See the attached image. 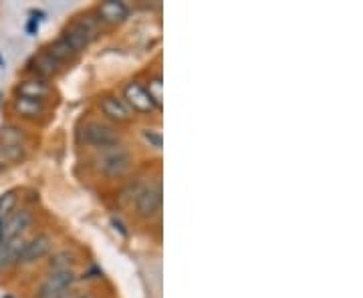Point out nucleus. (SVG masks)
<instances>
[{
	"mask_svg": "<svg viewBox=\"0 0 363 298\" xmlns=\"http://www.w3.org/2000/svg\"><path fill=\"white\" fill-rule=\"evenodd\" d=\"M131 164H133V159H131L130 149L123 143L97 149L93 156V168L97 169L101 176L111 178V180L123 178L131 169Z\"/></svg>",
	"mask_w": 363,
	"mask_h": 298,
	"instance_id": "f257e3e1",
	"label": "nucleus"
},
{
	"mask_svg": "<svg viewBox=\"0 0 363 298\" xmlns=\"http://www.w3.org/2000/svg\"><path fill=\"white\" fill-rule=\"evenodd\" d=\"M121 139H123L121 131L117 130L113 123H107V121L91 119L79 127V142L85 143L87 147H93L95 151L117 145V143H121Z\"/></svg>",
	"mask_w": 363,
	"mask_h": 298,
	"instance_id": "f03ea898",
	"label": "nucleus"
},
{
	"mask_svg": "<svg viewBox=\"0 0 363 298\" xmlns=\"http://www.w3.org/2000/svg\"><path fill=\"white\" fill-rule=\"evenodd\" d=\"M162 200H164L162 182L160 180L150 182L147 185L140 188V192L135 195V214L143 220L156 218L162 212Z\"/></svg>",
	"mask_w": 363,
	"mask_h": 298,
	"instance_id": "7ed1b4c3",
	"label": "nucleus"
},
{
	"mask_svg": "<svg viewBox=\"0 0 363 298\" xmlns=\"http://www.w3.org/2000/svg\"><path fill=\"white\" fill-rule=\"evenodd\" d=\"M33 220L35 216L28 207H18L6 216H0V246L16 236H23L33 226Z\"/></svg>",
	"mask_w": 363,
	"mask_h": 298,
	"instance_id": "20e7f679",
	"label": "nucleus"
},
{
	"mask_svg": "<svg viewBox=\"0 0 363 298\" xmlns=\"http://www.w3.org/2000/svg\"><path fill=\"white\" fill-rule=\"evenodd\" d=\"M77 282L75 270H63V273H49L47 278L40 282L37 290V298H65L73 285Z\"/></svg>",
	"mask_w": 363,
	"mask_h": 298,
	"instance_id": "39448f33",
	"label": "nucleus"
},
{
	"mask_svg": "<svg viewBox=\"0 0 363 298\" xmlns=\"http://www.w3.org/2000/svg\"><path fill=\"white\" fill-rule=\"evenodd\" d=\"M63 69H65V67L61 65L47 49H43L40 52H37V55L28 61V65H26V71L30 73V77H39L45 79V81L57 77Z\"/></svg>",
	"mask_w": 363,
	"mask_h": 298,
	"instance_id": "423d86ee",
	"label": "nucleus"
},
{
	"mask_svg": "<svg viewBox=\"0 0 363 298\" xmlns=\"http://www.w3.org/2000/svg\"><path fill=\"white\" fill-rule=\"evenodd\" d=\"M123 101L128 103L131 111H138V113H143V115L156 111V105L152 103L150 95H147L145 87H143L140 81L125 83V87H123Z\"/></svg>",
	"mask_w": 363,
	"mask_h": 298,
	"instance_id": "0eeeda50",
	"label": "nucleus"
},
{
	"mask_svg": "<svg viewBox=\"0 0 363 298\" xmlns=\"http://www.w3.org/2000/svg\"><path fill=\"white\" fill-rule=\"evenodd\" d=\"M99 109L105 115V119H109L111 123L116 125H123V123H130L133 119V111H131L128 103L117 97V95H105L99 99Z\"/></svg>",
	"mask_w": 363,
	"mask_h": 298,
	"instance_id": "6e6552de",
	"label": "nucleus"
},
{
	"mask_svg": "<svg viewBox=\"0 0 363 298\" xmlns=\"http://www.w3.org/2000/svg\"><path fill=\"white\" fill-rule=\"evenodd\" d=\"M52 250V238L49 234L40 232L37 234L35 238H30V240H26V246L25 252H23V256H21V266H28V264H35V262H39L45 256H49V252Z\"/></svg>",
	"mask_w": 363,
	"mask_h": 298,
	"instance_id": "1a4fd4ad",
	"label": "nucleus"
},
{
	"mask_svg": "<svg viewBox=\"0 0 363 298\" xmlns=\"http://www.w3.org/2000/svg\"><path fill=\"white\" fill-rule=\"evenodd\" d=\"M95 16L101 25H121L130 16V6L121 0H105L97 6Z\"/></svg>",
	"mask_w": 363,
	"mask_h": 298,
	"instance_id": "9d476101",
	"label": "nucleus"
},
{
	"mask_svg": "<svg viewBox=\"0 0 363 298\" xmlns=\"http://www.w3.org/2000/svg\"><path fill=\"white\" fill-rule=\"evenodd\" d=\"M51 85L49 81L39 77H28L18 81V85L14 87L16 97H26V99H35V101H45L51 95Z\"/></svg>",
	"mask_w": 363,
	"mask_h": 298,
	"instance_id": "9b49d317",
	"label": "nucleus"
},
{
	"mask_svg": "<svg viewBox=\"0 0 363 298\" xmlns=\"http://www.w3.org/2000/svg\"><path fill=\"white\" fill-rule=\"evenodd\" d=\"M69 26H71L73 30H77L79 35L87 40L89 45L95 39H99V35H101V30H104V25L97 21L95 14H83V16L75 18L73 23H69Z\"/></svg>",
	"mask_w": 363,
	"mask_h": 298,
	"instance_id": "f8f14e48",
	"label": "nucleus"
},
{
	"mask_svg": "<svg viewBox=\"0 0 363 298\" xmlns=\"http://www.w3.org/2000/svg\"><path fill=\"white\" fill-rule=\"evenodd\" d=\"M13 111L23 119H39L47 113V105L45 101H35V99H26V97H14Z\"/></svg>",
	"mask_w": 363,
	"mask_h": 298,
	"instance_id": "ddd939ff",
	"label": "nucleus"
},
{
	"mask_svg": "<svg viewBox=\"0 0 363 298\" xmlns=\"http://www.w3.org/2000/svg\"><path fill=\"white\" fill-rule=\"evenodd\" d=\"M77 264V254L75 250L63 248L59 252H55L49 258V273H63V270H73Z\"/></svg>",
	"mask_w": 363,
	"mask_h": 298,
	"instance_id": "4468645a",
	"label": "nucleus"
},
{
	"mask_svg": "<svg viewBox=\"0 0 363 298\" xmlns=\"http://www.w3.org/2000/svg\"><path fill=\"white\" fill-rule=\"evenodd\" d=\"M145 91L150 95L152 103L156 105V111H162L164 109V81H162V75H152V77L145 81Z\"/></svg>",
	"mask_w": 363,
	"mask_h": 298,
	"instance_id": "2eb2a0df",
	"label": "nucleus"
},
{
	"mask_svg": "<svg viewBox=\"0 0 363 298\" xmlns=\"http://www.w3.org/2000/svg\"><path fill=\"white\" fill-rule=\"evenodd\" d=\"M47 51L51 52L52 57H55V59H57V61H59L63 67H67L69 63H73V61H75V57H77V52L73 51V49H71L65 40L61 39V37L55 40V42H51V45L47 47Z\"/></svg>",
	"mask_w": 363,
	"mask_h": 298,
	"instance_id": "dca6fc26",
	"label": "nucleus"
},
{
	"mask_svg": "<svg viewBox=\"0 0 363 298\" xmlns=\"http://www.w3.org/2000/svg\"><path fill=\"white\" fill-rule=\"evenodd\" d=\"M0 145H28L25 130L16 125H4L0 130Z\"/></svg>",
	"mask_w": 363,
	"mask_h": 298,
	"instance_id": "f3484780",
	"label": "nucleus"
},
{
	"mask_svg": "<svg viewBox=\"0 0 363 298\" xmlns=\"http://www.w3.org/2000/svg\"><path fill=\"white\" fill-rule=\"evenodd\" d=\"M25 246H26L25 236H16V238H13V240H9V242H4V244H2V248H4V254H6V260H9V264H11V266L21 262V256H23V252H25Z\"/></svg>",
	"mask_w": 363,
	"mask_h": 298,
	"instance_id": "a211bd4d",
	"label": "nucleus"
},
{
	"mask_svg": "<svg viewBox=\"0 0 363 298\" xmlns=\"http://www.w3.org/2000/svg\"><path fill=\"white\" fill-rule=\"evenodd\" d=\"M142 139L143 143H145V145H150L152 149H162V145H164L162 131L157 130V127H143Z\"/></svg>",
	"mask_w": 363,
	"mask_h": 298,
	"instance_id": "6ab92c4d",
	"label": "nucleus"
},
{
	"mask_svg": "<svg viewBox=\"0 0 363 298\" xmlns=\"http://www.w3.org/2000/svg\"><path fill=\"white\" fill-rule=\"evenodd\" d=\"M16 204H18V192L16 190H9V192L0 194V216L11 214L13 210H16Z\"/></svg>",
	"mask_w": 363,
	"mask_h": 298,
	"instance_id": "aec40b11",
	"label": "nucleus"
},
{
	"mask_svg": "<svg viewBox=\"0 0 363 298\" xmlns=\"http://www.w3.org/2000/svg\"><path fill=\"white\" fill-rule=\"evenodd\" d=\"M65 298H95L91 292H87V290H71L69 294H67Z\"/></svg>",
	"mask_w": 363,
	"mask_h": 298,
	"instance_id": "412c9836",
	"label": "nucleus"
},
{
	"mask_svg": "<svg viewBox=\"0 0 363 298\" xmlns=\"http://www.w3.org/2000/svg\"><path fill=\"white\" fill-rule=\"evenodd\" d=\"M39 21L40 18H30V21H28V25H26V33H28V35H35V33L39 30Z\"/></svg>",
	"mask_w": 363,
	"mask_h": 298,
	"instance_id": "4be33fe9",
	"label": "nucleus"
},
{
	"mask_svg": "<svg viewBox=\"0 0 363 298\" xmlns=\"http://www.w3.org/2000/svg\"><path fill=\"white\" fill-rule=\"evenodd\" d=\"M11 264H9V260H6V254H4V248L0 246V274L4 273L6 268H9Z\"/></svg>",
	"mask_w": 363,
	"mask_h": 298,
	"instance_id": "5701e85b",
	"label": "nucleus"
},
{
	"mask_svg": "<svg viewBox=\"0 0 363 298\" xmlns=\"http://www.w3.org/2000/svg\"><path fill=\"white\" fill-rule=\"evenodd\" d=\"M111 224L116 226V230H119V234H121L123 238H128V230H125V226H123L121 222L117 220V218H111Z\"/></svg>",
	"mask_w": 363,
	"mask_h": 298,
	"instance_id": "b1692460",
	"label": "nucleus"
},
{
	"mask_svg": "<svg viewBox=\"0 0 363 298\" xmlns=\"http://www.w3.org/2000/svg\"><path fill=\"white\" fill-rule=\"evenodd\" d=\"M4 65H6V61H4V57L0 55V69H4Z\"/></svg>",
	"mask_w": 363,
	"mask_h": 298,
	"instance_id": "393cba45",
	"label": "nucleus"
},
{
	"mask_svg": "<svg viewBox=\"0 0 363 298\" xmlns=\"http://www.w3.org/2000/svg\"><path fill=\"white\" fill-rule=\"evenodd\" d=\"M4 298H14V297H11V294H6V297H4Z\"/></svg>",
	"mask_w": 363,
	"mask_h": 298,
	"instance_id": "a878e982",
	"label": "nucleus"
},
{
	"mask_svg": "<svg viewBox=\"0 0 363 298\" xmlns=\"http://www.w3.org/2000/svg\"><path fill=\"white\" fill-rule=\"evenodd\" d=\"M0 99H2V95H0Z\"/></svg>",
	"mask_w": 363,
	"mask_h": 298,
	"instance_id": "bb28decb",
	"label": "nucleus"
}]
</instances>
